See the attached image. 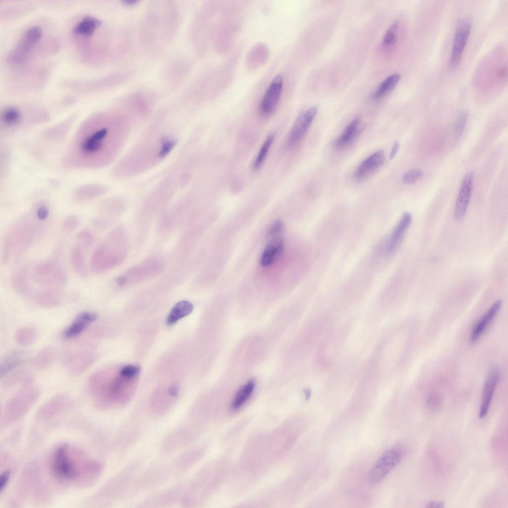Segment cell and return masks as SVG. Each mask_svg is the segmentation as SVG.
Wrapping results in <instances>:
<instances>
[{"label": "cell", "mask_w": 508, "mask_h": 508, "mask_svg": "<svg viewBox=\"0 0 508 508\" xmlns=\"http://www.w3.org/2000/svg\"><path fill=\"white\" fill-rule=\"evenodd\" d=\"M127 124L122 118L98 114L79 127L67 149L64 165L72 169L104 167L116 156L126 137Z\"/></svg>", "instance_id": "cell-1"}, {"label": "cell", "mask_w": 508, "mask_h": 508, "mask_svg": "<svg viewBox=\"0 0 508 508\" xmlns=\"http://www.w3.org/2000/svg\"><path fill=\"white\" fill-rule=\"evenodd\" d=\"M50 465L53 474L57 478L74 484L95 480L103 469L101 463L89 458L67 444L61 445L55 450Z\"/></svg>", "instance_id": "cell-2"}, {"label": "cell", "mask_w": 508, "mask_h": 508, "mask_svg": "<svg viewBox=\"0 0 508 508\" xmlns=\"http://www.w3.org/2000/svg\"><path fill=\"white\" fill-rule=\"evenodd\" d=\"M21 218L6 235L3 242L2 259L4 263L24 252L35 239L39 230V220L35 214Z\"/></svg>", "instance_id": "cell-3"}, {"label": "cell", "mask_w": 508, "mask_h": 508, "mask_svg": "<svg viewBox=\"0 0 508 508\" xmlns=\"http://www.w3.org/2000/svg\"><path fill=\"white\" fill-rule=\"evenodd\" d=\"M142 465V460L139 458L127 464L107 484L105 491L107 499L117 502L128 497Z\"/></svg>", "instance_id": "cell-4"}, {"label": "cell", "mask_w": 508, "mask_h": 508, "mask_svg": "<svg viewBox=\"0 0 508 508\" xmlns=\"http://www.w3.org/2000/svg\"><path fill=\"white\" fill-rule=\"evenodd\" d=\"M173 477L169 461L153 463L140 470L135 478L129 496L153 490Z\"/></svg>", "instance_id": "cell-5"}, {"label": "cell", "mask_w": 508, "mask_h": 508, "mask_svg": "<svg viewBox=\"0 0 508 508\" xmlns=\"http://www.w3.org/2000/svg\"><path fill=\"white\" fill-rule=\"evenodd\" d=\"M196 423L187 419L170 430L162 438L159 448L162 452L171 454L190 446L197 436Z\"/></svg>", "instance_id": "cell-6"}, {"label": "cell", "mask_w": 508, "mask_h": 508, "mask_svg": "<svg viewBox=\"0 0 508 508\" xmlns=\"http://www.w3.org/2000/svg\"><path fill=\"white\" fill-rule=\"evenodd\" d=\"M187 481L176 483L166 488L154 493L141 501L138 507L147 508H166L180 504L185 492Z\"/></svg>", "instance_id": "cell-7"}, {"label": "cell", "mask_w": 508, "mask_h": 508, "mask_svg": "<svg viewBox=\"0 0 508 508\" xmlns=\"http://www.w3.org/2000/svg\"><path fill=\"white\" fill-rule=\"evenodd\" d=\"M66 278L63 267L58 262L52 260L38 264L33 271L34 281L43 286L61 287L66 283Z\"/></svg>", "instance_id": "cell-8"}, {"label": "cell", "mask_w": 508, "mask_h": 508, "mask_svg": "<svg viewBox=\"0 0 508 508\" xmlns=\"http://www.w3.org/2000/svg\"><path fill=\"white\" fill-rule=\"evenodd\" d=\"M405 453V448L396 446L383 452L372 467L369 481L376 483L381 481L400 462Z\"/></svg>", "instance_id": "cell-9"}, {"label": "cell", "mask_w": 508, "mask_h": 508, "mask_svg": "<svg viewBox=\"0 0 508 508\" xmlns=\"http://www.w3.org/2000/svg\"><path fill=\"white\" fill-rule=\"evenodd\" d=\"M471 31V23L468 19H461L457 24L449 61L451 68L457 66L459 64Z\"/></svg>", "instance_id": "cell-10"}, {"label": "cell", "mask_w": 508, "mask_h": 508, "mask_svg": "<svg viewBox=\"0 0 508 508\" xmlns=\"http://www.w3.org/2000/svg\"><path fill=\"white\" fill-rule=\"evenodd\" d=\"M318 108L312 106L303 112L297 118L286 139L289 148L297 145L303 138L317 114Z\"/></svg>", "instance_id": "cell-11"}, {"label": "cell", "mask_w": 508, "mask_h": 508, "mask_svg": "<svg viewBox=\"0 0 508 508\" xmlns=\"http://www.w3.org/2000/svg\"><path fill=\"white\" fill-rule=\"evenodd\" d=\"M283 88V77L277 75L267 88L259 104V111L264 116L272 114L280 101Z\"/></svg>", "instance_id": "cell-12"}, {"label": "cell", "mask_w": 508, "mask_h": 508, "mask_svg": "<svg viewBox=\"0 0 508 508\" xmlns=\"http://www.w3.org/2000/svg\"><path fill=\"white\" fill-rule=\"evenodd\" d=\"M201 452L200 448L190 446L170 460L173 477L181 475L190 470L198 460Z\"/></svg>", "instance_id": "cell-13"}, {"label": "cell", "mask_w": 508, "mask_h": 508, "mask_svg": "<svg viewBox=\"0 0 508 508\" xmlns=\"http://www.w3.org/2000/svg\"><path fill=\"white\" fill-rule=\"evenodd\" d=\"M473 172L467 173L464 177L455 204L454 218L456 220L462 219L466 212L472 190Z\"/></svg>", "instance_id": "cell-14"}, {"label": "cell", "mask_w": 508, "mask_h": 508, "mask_svg": "<svg viewBox=\"0 0 508 508\" xmlns=\"http://www.w3.org/2000/svg\"><path fill=\"white\" fill-rule=\"evenodd\" d=\"M21 110L14 106L4 107L0 113V132H10L25 125Z\"/></svg>", "instance_id": "cell-15"}, {"label": "cell", "mask_w": 508, "mask_h": 508, "mask_svg": "<svg viewBox=\"0 0 508 508\" xmlns=\"http://www.w3.org/2000/svg\"><path fill=\"white\" fill-rule=\"evenodd\" d=\"M500 376L497 368L492 369L485 380L483 389L482 402L479 412V418H484L487 414Z\"/></svg>", "instance_id": "cell-16"}, {"label": "cell", "mask_w": 508, "mask_h": 508, "mask_svg": "<svg viewBox=\"0 0 508 508\" xmlns=\"http://www.w3.org/2000/svg\"><path fill=\"white\" fill-rule=\"evenodd\" d=\"M412 219V215L409 212H406L402 214L388 239L386 249L388 254H394L398 249L411 223Z\"/></svg>", "instance_id": "cell-17"}, {"label": "cell", "mask_w": 508, "mask_h": 508, "mask_svg": "<svg viewBox=\"0 0 508 508\" xmlns=\"http://www.w3.org/2000/svg\"><path fill=\"white\" fill-rule=\"evenodd\" d=\"M97 318L98 315L94 312L83 311L79 313L74 320L64 331L63 337L70 339L78 336Z\"/></svg>", "instance_id": "cell-18"}, {"label": "cell", "mask_w": 508, "mask_h": 508, "mask_svg": "<svg viewBox=\"0 0 508 508\" xmlns=\"http://www.w3.org/2000/svg\"><path fill=\"white\" fill-rule=\"evenodd\" d=\"M502 304V301L501 300L495 301L486 313L475 323L470 336V340L472 343L476 342L483 334L487 327L498 313Z\"/></svg>", "instance_id": "cell-19"}, {"label": "cell", "mask_w": 508, "mask_h": 508, "mask_svg": "<svg viewBox=\"0 0 508 508\" xmlns=\"http://www.w3.org/2000/svg\"><path fill=\"white\" fill-rule=\"evenodd\" d=\"M385 156L383 150H380L364 160L357 169L355 177L362 180L378 169L384 163Z\"/></svg>", "instance_id": "cell-20"}, {"label": "cell", "mask_w": 508, "mask_h": 508, "mask_svg": "<svg viewBox=\"0 0 508 508\" xmlns=\"http://www.w3.org/2000/svg\"><path fill=\"white\" fill-rule=\"evenodd\" d=\"M284 246V241L281 237L268 240L260 256V265L267 267L273 264L281 255Z\"/></svg>", "instance_id": "cell-21"}, {"label": "cell", "mask_w": 508, "mask_h": 508, "mask_svg": "<svg viewBox=\"0 0 508 508\" xmlns=\"http://www.w3.org/2000/svg\"><path fill=\"white\" fill-rule=\"evenodd\" d=\"M36 45L24 35L10 51L7 60L10 64H22L28 59L31 51Z\"/></svg>", "instance_id": "cell-22"}, {"label": "cell", "mask_w": 508, "mask_h": 508, "mask_svg": "<svg viewBox=\"0 0 508 508\" xmlns=\"http://www.w3.org/2000/svg\"><path fill=\"white\" fill-rule=\"evenodd\" d=\"M361 130L359 118L354 119L347 125L340 135L336 139L334 146L337 149L344 148L350 144L358 136Z\"/></svg>", "instance_id": "cell-23"}, {"label": "cell", "mask_w": 508, "mask_h": 508, "mask_svg": "<svg viewBox=\"0 0 508 508\" xmlns=\"http://www.w3.org/2000/svg\"><path fill=\"white\" fill-rule=\"evenodd\" d=\"M106 188L99 184H86L76 189L73 196L76 200L84 202L92 200L103 194Z\"/></svg>", "instance_id": "cell-24"}, {"label": "cell", "mask_w": 508, "mask_h": 508, "mask_svg": "<svg viewBox=\"0 0 508 508\" xmlns=\"http://www.w3.org/2000/svg\"><path fill=\"white\" fill-rule=\"evenodd\" d=\"M26 360V354L20 350L8 353L0 363V376H5L13 369L22 364Z\"/></svg>", "instance_id": "cell-25"}, {"label": "cell", "mask_w": 508, "mask_h": 508, "mask_svg": "<svg viewBox=\"0 0 508 508\" xmlns=\"http://www.w3.org/2000/svg\"><path fill=\"white\" fill-rule=\"evenodd\" d=\"M193 306L188 301L184 300L177 303L172 309L169 314L166 323L168 325H172L180 319L190 315L192 311Z\"/></svg>", "instance_id": "cell-26"}, {"label": "cell", "mask_w": 508, "mask_h": 508, "mask_svg": "<svg viewBox=\"0 0 508 508\" xmlns=\"http://www.w3.org/2000/svg\"><path fill=\"white\" fill-rule=\"evenodd\" d=\"M101 23V21L96 17L86 16L75 25L73 32L76 35L90 36Z\"/></svg>", "instance_id": "cell-27"}, {"label": "cell", "mask_w": 508, "mask_h": 508, "mask_svg": "<svg viewBox=\"0 0 508 508\" xmlns=\"http://www.w3.org/2000/svg\"><path fill=\"white\" fill-rule=\"evenodd\" d=\"M93 355L87 353H77L69 359L70 362L67 364L68 370L71 373L79 374L82 372L85 369L92 364L93 361Z\"/></svg>", "instance_id": "cell-28"}, {"label": "cell", "mask_w": 508, "mask_h": 508, "mask_svg": "<svg viewBox=\"0 0 508 508\" xmlns=\"http://www.w3.org/2000/svg\"><path fill=\"white\" fill-rule=\"evenodd\" d=\"M255 386L254 380H251L238 391L231 404V409L237 410L240 409L249 399Z\"/></svg>", "instance_id": "cell-29"}, {"label": "cell", "mask_w": 508, "mask_h": 508, "mask_svg": "<svg viewBox=\"0 0 508 508\" xmlns=\"http://www.w3.org/2000/svg\"><path fill=\"white\" fill-rule=\"evenodd\" d=\"M82 247L78 245L73 248L71 254V262L75 272L80 276H84L87 273Z\"/></svg>", "instance_id": "cell-30"}, {"label": "cell", "mask_w": 508, "mask_h": 508, "mask_svg": "<svg viewBox=\"0 0 508 508\" xmlns=\"http://www.w3.org/2000/svg\"><path fill=\"white\" fill-rule=\"evenodd\" d=\"M35 300L38 304L50 307L58 305L60 303L61 297L56 290L48 289L36 293Z\"/></svg>", "instance_id": "cell-31"}, {"label": "cell", "mask_w": 508, "mask_h": 508, "mask_svg": "<svg viewBox=\"0 0 508 508\" xmlns=\"http://www.w3.org/2000/svg\"><path fill=\"white\" fill-rule=\"evenodd\" d=\"M400 79V75L398 73H393L387 77L374 92L373 97L380 99L385 96L395 87Z\"/></svg>", "instance_id": "cell-32"}, {"label": "cell", "mask_w": 508, "mask_h": 508, "mask_svg": "<svg viewBox=\"0 0 508 508\" xmlns=\"http://www.w3.org/2000/svg\"><path fill=\"white\" fill-rule=\"evenodd\" d=\"M275 137L274 132L269 133L262 144L254 160L253 163V168L254 170L259 169L263 164L268 151L273 142Z\"/></svg>", "instance_id": "cell-33"}, {"label": "cell", "mask_w": 508, "mask_h": 508, "mask_svg": "<svg viewBox=\"0 0 508 508\" xmlns=\"http://www.w3.org/2000/svg\"><path fill=\"white\" fill-rule=\"evenodd\" d=\"M37 336L38 332L35 328L26 326L20 328L16 331L15 339L19 344L27 346L33 343Z\"/></svg>", "instance_id": "cell-34"}, {"label": "cell", "mask_w": 508, "mask_h": 508, "mask_svg": "<svg viewBox=\"0 0 508 508\" xmlns=\"http://www.w3.org/2000/svg\"><path fill=\"white\" fill-rule=\"evenodd\" d=\"M71 121L67 120L46 130L44 133L45 137L51 140H58L62 138L72 124Z\"/></svg>", "instance_id": "cell-35"}, {"label": "cell", "mask_w": 508, "mask_h": 508, "mask_svg": "<svg viewBox=\"0 0 508 508\" xmlns=\"http://www.w3.org/2000/svg\"><path fill=\"white\" fill-rule=\"evenodd\" d=\"M12 284L17 292L21 293H27L29 287L26 272L23 270L15 272L12 278Z\"/></svg>", "instance_id": "cell-36"}, {"label": "cell", "mask_w": 508, "mask_h": 508, "mask_svg": "<svg viewBox=\"0 0 508 508\" xmlns=\"http://www.w3.org/2000/svg\"><path fill=\"white\" fill-rule=\"evenodd\" d=\"M54 357V351L50 347H47L41 351L34 359V364L39 368H44L48 366Z\"/></svg>", "instance_id": "cell-37"}, {"label": "cell", "mask_w": 508, "mask_h": 508, "mask_svg": "<svg viewBox=\"0 0 508 508\" xmlns=\"http://www.w3.org/2000/svg\"><path fill=\"white\" fill-rule=\"evenodd\" d=\"M398 30V23L397 22H394L389 28L383 39L382 43L385 46L390 47L396 43Z\"/></svg>", "instance_id": "cell-38"}, {"label": "cell", "mask_w": 508, "mask_h": 508, "mask_svg": "<svg viewBox=\"0 0 508 508\" xmlns=\"http://www.w3.org/2000/svg\"><path fill=\"white\" fill-rule=\"evenodd\" d=\"M285 226L283 222L281 220H276L269 227L266 235L267 239L270 240L273 238L281 237L283 233Z\"/></svg>", "instance_id": "cell-39"}, {"label": "cell", "mask_w": 508, "mask_h": 508, "mask_svg": "<svg viewBox=\"0 0 508 508\" xmlns=\"http://www.w3.org/2000/svg\"><path fill=\"white\" fill-rule=\"evenodd\" d=\"M423 172L419 169H411L404 174L402 181L404 184H412L423 176Z\"/></svg>", "instance_id": "cell-40"}, {"label": "cell", "mask_w": 508, "mask_h": 508, "mask_svg": "<svg viewBox=\"0 0 508 508\" xmlns=\"http://www.w3.org/2000/svg\"><path fill=\"white\" fill-rule=\"evenodd\" d=\"M140 368L139 366L134 365H127L123 367L119 372V375L126 380H129L137 376L140 373Z\"/></svg>", "instance_id": "cell-41"}, {"label": "cell", "mask_w": 508, "mask_h": 508, "mask_svg": "<svg viewBox=\"0 0 508 508\" xmlns=\"http://www.w3.org/2000/svg\"><path fill=\"white\" fill-rule=\"evenodd\" d=\"M467 119V114L465 111L460 113L454 128V133L457 136H460L463 132L466 124Z\"/></svg>", "instance_id": "cell-42"}, {"label": "cell", "mask_w": 508, "mask_h": 508, "mask_svg": "<svg viewBox=\"0 0 508 508\" xmlns=\"http://www.w3.org/2000/svg\"><path fill=\"white\" fill-rule=\"evenodd\" d=\"M76 239L79 245L84 247H89L93 242V236L87 231H82L77 234Z\"/></svg>", "instance_id": "cell-43"}, {"label": "cell", "mask_w": 508, "mask_h": 508, "mask_svg": "<svg viewBox=\"0 0 508 508\" xmlns=\"http://www.w3.org/2000/svg\"><path fill=\"white\" fill-rule=\"evenodd\" d=\"M80 223V219L77 215H70L64 220L63 227L64 230L71 231L76 228Z\"/></svg>", "instance_id": "cell-44"}, {"label": "cell", "mask_w": 508, "mask_h": 508, "mask_svg": "<svg viewBox=\"0 0 508 508\" xmlns=\"http://www.w3.org/2000/svg\"><path fill=\"white\" fill-rule=\"evenodd\" d=\"M35 214L40 221L45 220L49 215V210L45 204H40L35 209Z\"/></svg>", "instance_id": "cell-45"}, {"label": "cell", "mask_w": 508, "mask_h": 508, "mask_svg": "<svg viewBox=\"0 0 508 508\" xmlns=\"http://www.w3.org/2000/svg\"><path fill=\"white\" fill-rule=\"evenodd\" d=\"M440 406L441 400L438 396L436 395H432L428 399L427 406L430 411L432 412H436L438 409H439Z\"/></svg>", "instance_id": "cell-46"}, {"label": "cell", "mask_w": 508, "mask_h": 508, "mask_svg": "<svg viewBox=\"0 0 508 508\" xmlns=\"http://www.w3.org/2000/svg\"><path fill=\"white\" fill-rule=\"evenodd\" d=\"M9 478V472L5 471L0 475V489L1 492L6 486Z\"/></svg>", "instance_id": "cell-47"}, {"label": "cell", "mask_w": 508, "mask_h": 508, "mask_svg": "<svg viewBox=\"0 0 508 508\" xmlns=\"http://www.w3.org/2000/svg\"><path fill=\"white\" fill-rule=\"evenodd\" d=\"M167 392L172 397L176 399L179 395V388L176 385H173L168 388Z\"/></svg>", "instance_id": "cell-48"}, {"label": "cell", "mask_w": 508, "mask_h": 508, "mask_svg": "<svg viewBox=\"0 0 508 508\" xmlns=\"http://www.w3.org/2000/svg\"><path fill=\"white\" fill-rule=\"evenodd\" d=\"M399 147V143L397 141H395L394 143V144H393V146L392 147V148H391V151H390V154H389V158L390 159L393 158L395 157V156L396 155V153H397V151L398 150Z\"/></svg>", "instance_id": "cell-49"}, {"label": "cell", "mask_w": 508, "mask_h": 508, "mask_svg": "<svg viewBox=\"0 0 508 508\" xmlns=\"http://www.w3.org/2000/svg\"><path fill=\"white\" fill-rule=\"evenodd\" d=\"M430 508H438L444 507V504L441 502L432 501L429 503L426 507Z\"/></svg>", "instance_id": "cell-50"}]
</instances>
